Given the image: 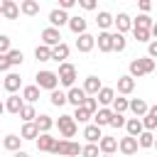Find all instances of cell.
Here are the masks:
<instances>
[{
    "mask_svg": "<svg viewBox=\"0 0 157 157\" xmlns=\"http://www.w3.org/2000/svg\"><path fill=\"white\" fill-rule=\"evenodd\" d=\"M81 105H83L88 113H96V110H98V101H96V96H86V101H83Z\"/></svg>",
    "mask_w": 157,
    "mask_h": 157,
    "instance_id": "cell-45",
    "label": "cell"
},
{
    "mask_svg": "<svg viewBox=\"0 0 157 157\" xmlns=\"http://www.w3.org/2000/svg\"><path fill=\"white\" fill-rule=\"evenodd\" d=\"M125 130H128V135H130V137H140V135L145 132V128H142V120H140V118H128V120H125Z\"/></svg>",
    "mask_w": 157,
    "mask_h": 157,
    "instance_id": "cell-24",
    "label": "cell"
},
{
    "mask_svg": "<svg viewBox=\"0 0 157 157\" xmlns=\"http://www.w3.org/2000/svg\"><path fill=\"white\" fill-rule=\"evenodd\" d=\"M137 5H140V10H142V15H147V12L152 10V2H150V0H140Z\"/></svg>",
    "mask_w": 157,
    "mask_h": 157,
    "instance_id": "cell-51",
    "label": "cell"
},
{
    "mask_svg": "<svg viewBox=\"0 0 157 157\" xmlns=\"http://www.w3.org/2000/svg\"><path fill=\"white\" fill-rule=\"evenodd\" d=\"M98 150H101V155H115L118 152V140L110 137V135H103L101 142H98Z\"/></svg>",
    "mask_w": 157,
    "mask_h": 157,
    "instance_id": "cell-17",
    "label": "cell"
},
{
    "mask_svg": "<svg viewBox=\"0 0 157 157\" xmlns=\"http://www.w3.org/2000/svg\"><path fill=\"white\" fill-rule=\"evenodd\" d=\"M34 59H37V61H52V49L44 47V44H39V47L34 49Z\"/></svg>",
    "mask_w": 157,
    "mask_h": 157,
    "instance_id": "cell-38",
    "label": "cell"
},
{
    "mask_svg": "<svg viewBox=\"0 0 157 157\" xmlns=\"http://www.w3.org/2000/svg\"><path fill=\"white\" fill-rule=\"evenodd\" d=\"M20 145H22V137H20V135H5V137H2V147H5L7 152H17Z\"/></svg>",
    "mask_w": 157,
    "mask_h": 157,
    "instance_id": "cell-31",
    "label": "cell"
},
{
    "mask_svg": "<svg viewBox=\"0 0 157 157\" xmlns=\"http://www.w3.org/2000/svg\"><path fill=\"white\" fill-rule=\"evenodd\" d=\"M12 66H10V61H7V56L5 54H0V71H10Z\"/></svg>",
    "mask_w": 157,
    "mask_h": 157,
    "instance_id": "cell-52",
    "label": "cell"
},
{
    "mask_svg": "<svg viewBox=\"0 0 157 157\" xmlns=\"http://www.w3.org/2000/svg\"><path fill=\"white\" fill-rule=\"evenodd\" d=\"M0 88H2V83H0Z\"/></svg>",
    "mask_w": 157,
    "mask_h": 157,
    "instance_id": "cell-59",
    "label": "cell"
},
{
    "mask_svg": "<svg viewBox=\"0 0 157 157\" xmlns=\"http://www.w3.org/2000/svg\"><path fill=\"white\" fill-rule=\"evenodd\" d=\"M22 105H25V101H22L17 93H12V96H7V98H5V110H7V113H12V115H20Z\"/></svg>",
    "mask_w": 157,
    "mask_h": 157,
    "instance_id": "cell-19",
    "label": "cell"
},
{
    "mask_svg": "<svg viewBox=\"0 0 157 157\" xmlns=\"http://www.w3.org/2000/svg\"><path fill=\"white\" fill-rule=\"evenodd\" d=\"M71 118H74L76 123H88V120L93 118V113H88V110H86L83 105H78V108L74 110V115H71Z\"/></svg>",
    "mask_w": 157,
    "mask_h": 157,
    "instance_id": "cell-41",
    "label": "cell"
},
{
    "mask_svg": "<svg viewBox=\"0 0 157 157\" xmlns=\"http://www.w3.org/2000/svg\"><path fill=\"white\" fill-rule=\"evenodd\" d=\"M56 125H59V132H61L64 140H71V137L76 135V130H78V125H76V120H74L71 115H59Z\"/></svg>",
    "mask_w": 157,
    "mask_h": 157,
    "instance_id": "cell-5",
    "label": "cell"
},
{
    "mask_svg": "<svg viewBox=\"0 0 157 157\" xmlns=\"http://www.w3.org/2000/svg\"><path fill=\"white\" fill-rule=\"evenodd\" d=\"M152 71H155V59H150V56H135L128 66V76H132V78H142Z\"/></svg>",
    "mask_w": 157,
    "mask_h": 157,
    "instance_id": "cell-1",
    "label": "cell"
},
{
    "mask_svg": "<svg viewBox=\"0 0 157 157\" xmlns=\"http://www.w3.org/2000/svg\"><path fill=\"white\" fill-rule=\"evenodd\" d=\"M93 47H96V37H93V34H88V32L78 34V39H76V49H78L81 54H88Z\"/></svg>",
    "mask_w": 157,
    "mask_h": 157,
    "instance_id": "cell-10",
    "label": "cell"
},
{
    "mask_svg": "<svg viewBox=\"0 0 157 157\" xmlns=\"http://www.w3.org/2000/svg\"><path fill=\"white\" fill-rule=\"evenodd\" d=\"M20 137H22V140H37V137H39L37 125H34V123H25L22 130H20Z\"/></svg>",
    "mask_w": 157,
    "mask_h": 157,
    "instance_id": "cell-33",
    "label": "cell"
},
{
    "mask_svg": "<svg viewBox=\"0 0 157 157\" xmlns=\"http://www.w3.org/2000/svg\"><path fill=\"white\" fill-rule=\"evenodd\" d=\"M152 145H155V135L145 130V132H142V135L137 137V147H142V150H147V147H152Z\"/></svg>",
    "mask_w": 157,
    "mask_h": 157,
    "instance_id": "cell-43",
    "label": "cell"
},
{
    "mask_svg": "<svg viewBox=\"0 0 157 157\" xmlns=\"http://www.w3.org/2000/svg\"><path fill=\"white\" fill-rule=\"evenodd\" d=\"M110 118H113V110L110 108H98L93 113V125L103 128V125H110Z\"/></svg>",
    "mask_w": 157,
    "mask_h": 157,
    "instance_id": "cell-23",
    "label": "cell"
},
{
    "mask_svg": "<svg viewBox=\"0 0 157 157\" xmlns=\"http://www.w3.org/2000/svg\"><path fill=\"white\" fill-rule=\"evenodd\" d=\"M64 25H69V12H64V10H59V7H54V10L49 12V27L59 29V27H64Z\"/></svg>",
    "mask_w": 157,
    "mask_h": 157,
    "instance_id": "cell-7",
    "label": "cell"
},
{
    "mask_svg": "<svg viewBox=\"0 0 157 157\" xmlns=\"http://www.w3.org/2000/svg\"><path fill=\"white\" fill-rule=\"evenodd\" d=\"M12 157H29L25 150H17V152H12Z\"/></svg>",
    "mask_w": 157,
    "mask_h": 157,
    "instance_id": "cell-54",
    "label": "cell"
},
{
    "mask_svg": "<svg viewBox=\"0 0 157 157\" xmlns=\"http://www.w3.org/2000/svg\"><path fill=\"white\" fill-rule=\"evenodd\" d=\"M110 128H125V115H120V113H113V118H110Z\"/></svg>",
    "mask_w": 157,
    "mask_h": 157,
    "instance_id": "cell-46",
    "label": "cell"
},
{
    "mask_svg": "<svg viewBox=\"0 0 157 157\" xmlns=\"http://www.w3.org/2000/svg\"><path fill=\"white\" fill-rule=\"evenodd\" d=\"M125 47H128V39H125V34H118V32H113V52H125Z\"/></svg>",
    "mask_w": 157,
    "mask_h": 157,
    "instance_id": "cell-37",
    "label": "cell"
},
{
    "mask_svg": "<svg viewBox=\"0 0 157 157\" xmlns=\"http://www.w3.org/2000/svg\"><path fill=\"white\" fill-rule=\"evenodd\" d=\"M135 91V78L132 76H118V96H130Z\"/></svg>",
    "mask_w": 157,
    "mask_h": 157,
    "instance_id": "cell-16",
    "label": "cell"
},
{
    "mask_svg": "<svg viewBox=\"0 0 157 157\" xmlns=\"http://www.w3.org/2000/svg\"><path fill=\"white\" fill-rule=\"evenodd\" d=\"M66 27L78 37V34H83V32H86L88 22H86V17H81V15H74V17H69V25H66Z\"/></svg>",
    "mask_w": 157,
    "mask_h": 157,
    "instance_id": "cell-18",
    "label": "cell"
},
{
    "mask_svg": "<svg viewBox=\"0 0 157 157\" xmlns=\"http://www.w3.org/2000/svg\"><path fill=\"white\" fill-rule=\"evenodd\" d=\"M155 25V20L150 17V15H137L135 20H132V27H137V29H150Z\"/></svg>",
    "mask_w": 157,
    "mask_h": 157,
    "instance_id": "cell-35",
    "label": "cell"
},
{
    "mask_svg": "<svg viewBox=\"0 0 157 157\" xmlns=\"http://www.w3.org/2000/svg\"><path fill=\"white\" fill-rule=\"evenodd\" d=\"M34 125H37V130H39V135H42V132H49V130L54 128V120H52V115L42 113V115L34 118Z\"/></svg>",
    "mask_w": 157,
    "mask_h": 157,
    "instance_id": "cell-28",
    "label": "cell"
},
{
    "mask_svg": "<svg viewBox=\"0 0 157 157\" xmlns=\"http://www.w3.org/2000/svg\"><path fill=\"white\" fill-rule=\"evenodd\" d=\"M78 7H83V10H96V0H78Z\"/></svg>",
    "mask_w": 157,
    "mask_h": 157,
    "instance_id": "cell-50",
    "label": "cell"
},
{
    "mask_svg": "<svg viewBox=\"0 0 157 157\" xmlns=\"http://www.w3.org/2000/svg\"><path fill=\"white\" fill-rule=\"evenodd\" d=\"M140 120H142V128H145L147 132H152V130L157 128V105H150V110H147Z\"/></svg>",
    "mask_w": 157,
    "mask_h": 157,
    "instance_id": "cell-20",
    "label": "cell"
},
{
    "mask_svg": "<svg viewBox=\"0 0 157 157\" xmlns=\"http://www.w3.org/2000/svg\"><path fill=\"white\" fill-rule=\"evenodd\" d=\"M96 25L101 27V32H108V27L113 25V15H110L108 10H101L98 17H96Z\"/></svg>",
    "mask_w": 157,
    "mask_h": 157,
    "instance_id": "cell-32",
    "label": "cell"
},
{
    "mask_svg": "<svg viewBox=\"0 0 157 157\" xmlns=\"http://www.w3.org/2000/svg\"><path fill=\"white\" fill-rule=\"evenodd\" d=\"M74 5H76V0H59V10H64V12L71 10Z\"/></svg>",
    "mask_w": 157,
    "mask_h": 157,
    "instance_id": "cell-49",
    "label": "cell"
},
{
    "mask_svg": "<svg viewBox=\"0 0 157 157\" xmlns=\"http://www.w3.org/2000/svg\"><path fill=\"white\" fill-rule=\"evenodd\" d=\"M5 20H17L20 17V5L15 2V0H5V5H2V12H0Z\"/></svg>",
    "mask_w": 157,
    "mask_h": 157,
    "instance_id": "cell-25",
    "label": "cell"
},
{
    "mask_svg": "<svg viewBox=\"0 0 157 157\" xmlns=\"http://www.w3.org/2000/svg\"><path fill=\"white\" fill-rule=\"evenodd\" d=\"M118 150L123 152V155H135L137 152V137H130V135H125V137H120L118 140Z\"/></svg>",
    "mask_w": 157,
    "mask_h": 157,
    "instance_id": "cell-15",
    "label": "cell"
},
{
    "mask_svg": "<svg viewBox=\"0 0 157 157\" xmlns=\"http://www.w3.org/2000/svg\"><path fill=\"white\" fill-rule=\"evenodd\" d=\"M83 91H86V96H96L101 88H103V83H101V78L98 76H86V81H83V86H81Z\"/></svg>",
    "mask_w": 157,
    "mask_h": 157,
    "instance_id": "cell-21",
    "label": "cell"
},
{
    "mask_svg": "<svg viewBox=\"0 0 157 157\" xmlns=\"http://www.w3.org/2000/svg\"><path fill=\"white\" fill-rule=\"evenodd\" d=\"M49 103H52V105H56V108H61V105L66 103V91H59V88H54V91L49 93Z\"/></svg>",
    "mask_w": 157,
    "mask_h": 157,
    "instance_id": "cell-36",
    "label": "cell"
},
{
    "mask_svg": "<svg viewBox=\"0 0 157 157\" xmlns=\"http://www.w3.org/2000/svg\"><path fill=\"white\" fill-rule=\"evenodd\" d=\"M5 56H7V61H10V66H20V64L25 61V54H22L20 49H10V52H7Z\"/></svg>",
    "mask_w": 157,
    "mask_h": 157,
    "instance_id": "cell-39",
    "label": "cell"
},
{
    "mask_svg": "<svg viewBox=\"0 0 157 157\" xmlns=\"http://www.w3.org/2000/svg\"><path fill=\"white\" fill-rule=\"evenodd\" d=\"M22 101H25L27 105H34V103L39 101V88H37V86H25V88H22Z\"/></svg>",
    "mask_w": 157,
    "mask_h": 157,
    "instance_id": "cell-30",
    "label": "cell"
},
{
    "mask_svg": "<svg viewBox=\"0 0 157 157\" xmlns=\"http://www.w3.org/2000/svg\"><path fill=\"white\" fill-rule=\"evenodd\" d=\"M113 98H115V88H110V86H103L98 93H96V101H98V108H108L110 103H113Z\"/></svg>",
    "mask_w": 157,
    "mask_h": 157,
    "instance_id": "cell-12",
    "label": "cell"
},
{
    "mask_svg": "<svg viewBox=\"0 0 157 157\" xmlns=\"http://www.w3.org/2000/svg\"><path fill=\"white\" fill-rule=\"evenodd\" d=\"M128 105H130V101H128L125 96H115V98H113V103H110V110H113V113H120V115H123V113L128 110Z\"/></svg>",
    "mask_w": 157,
    "mask_h": 157,
    "instance_id": "cell-34",
    "label": "cell"
},
{
    "mask_svg": "<svg viewBox=\"0 0 157 157\" xmlns=\"http://www.w3.org/2000/svg\"><path fill=\"white\" fill-rule=\"evenodd\" d=\"M20 118L25 120V123H34V118H37V110H34V105H22V110H20Z\"/></svg>",
    "mask_w": 157,
    "mask_h": 157,
    "instance_id": "cell-40",
    "label": "cell"
},
{
    "mask_svg": "<svg viewBox=\"0 0 157 157\" xmlns=\"http://www.w3.org/2000/svg\"><path fill=\"white\" fill-rule=\"evenodd\" d=\"M101 157H113V155H101Z\"/></svg>",
    "mask_w": 157,
    "mask_h": 157,
    "instance_id": "cell-58",
    "label": "cell"
},
{
    "mask_svg": "<svg viewBox=\"0 0 157 157\" xmlns=\"http://www.w3.org/2000/svg\"><path fill=\"white\" fill-rule=\"evenodd\" d=\"M2 5H5V0H0V12H2Z\"/></svg>",
    "mask_w": 157,
    "mask_h": 157,
    "instance_id": "cell-56",
    "label": "cell"
},
{
    "mask_svg": "<svg viewBox=\"0 0 157 157\" xmlns=\"http://www.w3.org/2000/svg\"><path fill=\"white\" fill-rule=\"evenodd\" d=\"M113 25H115L118 34H125L128 29H132V17H130L128 12H118V15L113 17Z\"/></svg>",
    "mask_w": 157,
    "mask_h": 157,
    "instance_id": "cell-8",
    "label": "cell"
},
{
    "mask_svg": "<svg viewBox=\"0 0 157 157\" xmlns=\"http://www.w3.org/2000/svg\"><path fill=\"white\" fill-rule=\"evenodd\" d=\"M5 113V101H0V115Z\"/></svg>",
    "mask_w": 157,
    "mask_h": 157,
    "instance_id": "cell-55",
    "label": "cell"
},
{
    "mask_svg": "<svg viewBox=\"0 0 157 157\" xmlns=\"http://www.w3.org/2000/svg\"><path fill=\"white\" fill-rule=\"evenodd\" d=\"M83 137H86V142L98 145V142H101V137H103V132H101V128H98V125H86V128H83Z\"/></svg>",
    "mask_w": 157,
    "mask_h": 157,
    "instance_id": "cell-26",
    "label": "cell"
},
{
    "mask_svg": "<svg viewBox=\"0 0 157 157\" xmlns=\"http://www.w3.org/2000/svg\"><path fill=\"white\" fill-rule=\"evenodd\" d=\"M20 12L27 15V17H34V15H39V2L37 0H22L20 2Z\"/></svg>",
    "mask_w": 157,
    "mask_h": 157,
    "instance_id": "cell-29",
    "label": "cell"
},
{
    "mask_svg": "<svg viewBox=\"0 0 157 157\" xmlns=\"http://www.w3.org/2000/svg\"><path fill=\"white\" fill-rule=\"evenodd\" d=\"M54 155H59V157H76V155H81V145L74 142V140H56Z\"/></svg>",
    "mask_w": 157,
    "mask_h": 157,
    "instance_id": "cell-4",
    "label": "cell"
},
{
    "mask_svg": "<svg viewBox=\"0 0 157 157\" xmlns=\"http://www.w3.org/2000/svg\"><path fill=\"white\" fill-rule=\"evenodd\" d=\"M42 44L49 47V49H54L56 44H61V32L54 29V27H44L42 29Z\"/></svg>",
    "mask_w": 157,
    "mask_h": 157,
    "instance_id": "cell-6",
    "label": "cell"
},
{
    "mask_svg": "<svg viewBox=\"0 0 157 157\" xmlns=\"http://www.w3.org/2000/svg\"><path fill=\"white\" fill-rule=\"evenodd\" d=\"M132 37H135V42H142V44H150V42H152L150 29H137V27H132Z\"/></svg>",
    "mask_w": 157,
    "mask_h": 157,
    "instance_id": "cell-42",
    "label": "cell"
},
{
    "mask_svg": "<svg viewBox=\"0 0 157 157\" xmlns=\"http://www.w3.org/2000/svg\"><path fill=\"white\" fill-rule=\"evenodd\" d=\"M83 101H86V91H83V88H78V86H71V88L66 91V103H71L74 108H78Z\"/></svg>",
    "mask_w": 157,
    "mask_h": 157,
    "instance_id": "cell-13",
    "label": "cell"
},
{
    "mask_svg": "<svg viewBox=\"0 0 157 157\" xmlns=\"http://www.w3.org/2000/svg\"><path fill=\"white\" fill-rule=\"evenodd\" d=\"M34 142H37V150H39V152H52V155H54V145H56V137H52L49 132H42V135H39Z\"/></svg>",
    "mask_w": 157,
    "mask_h": 157,
    "instance_id": "cell-14",
    "label": "cell"
},
{
    "mask_svg": "<svg viewBox=\"0 0 157 157\" xmlns=\"http://www.w3.org/2000/svg\"><path fill=\"white\" fill-rule=\"evenodd\" d=\"M12 47H10V37L7 34H0V54H7Z\"/></svg>",
    "mask_w": 157,
    "mask_h": 157,
    "instance_id": "cell-47",
    "label": "cell"
},
{
    "mask_svg": "<svg viewBox=\"0 0 157 157\" xmlns=\"http://www.w3.org/2000/svg\"><path fill=\"white\" fill-rule=\"evenodd\" d=\"M56 78H59V83H61V86H66V88H71V86L76 83V66H74V64H69V61H64V64H59V71H56Z\"/></svg>",
    "mask_w": 157,
    "mask_h": 157,
    "instance_id": "cell-3",
    "label": "cell"
},
{
    "mask_svg": "<svg viewBox=\"0 0 157 157\" xmlns=\"http://www.w3.org/2000/svg\"><path fill=\"white\" fill-rule=\"evenodd\" d=\"M96 47H98V52H103V54L113 52V32H98Z\"/></svg>",
    "mask_w": 157,
    "mask_h": 157,
    "instance_id": "cell-11",
    "label": "cell"
},
{
    "mask_svg": "<svg viewBox=\"0 0 157 157\" xmlns=\"http://www.w3.org/2000/svg\"><path fill=\"white\" fill-rule=\"evenodd\" d=\"M152 147H157V137H155V145H152Z\"/></svg>",
    "mask_w": 157,
    "mask_h": 157,
    "instance_id": "cell-57",
    "label": "cell"
},
{
    "mask_svg": "<svg viewBox=\"0 0 157 157\" xmlns=\"http://www.w3.org/2000/svg\"><path fill=\"white\" fill-rule=\"evenodd\" d=\"M150 37H152V39H157V22L150 27Z\"/></svg>",
    "mask_w": 157,
    "mask_h": 157,
    "instance_id": "cell-53",
    "label": "cell"
},
{
    "mask_svg": "<svg viewBox=\"0 0 157 157\" xmlns=\"http://www.w3.org/2000/svg\"><path fill=\"white\" fill-rule=\"evenodd\" d=\"M81 157H101V150H98V145H91V142L81 145Z\"/></svg>",
    "mask_w": 157,
    "mask_h": 157,
    "instance_id": "cell-44",
    "label": "cell"
},
{
    "mask_svg": "<svg viewBox=\"0 0 157 157\" xmlns=\"http://www.w3.org/2000/svg\"><path fill=\"white\" fill-rule=\"evenodd\" d=\"M147 56H150V59H157V39H152V42L147 44Z\"/></svg>",
    "mask_w": 157,
    "mask_h": 157,
    "instance_id": "cell-48",
    "label": "cell"
},
{
    "mask_svg": "<svg viewBox=\"0 0 157 157\" xmlns=\"http://www.w3.org/2000/svg\"><path fill=\"white\" fill-rule=\"evenodd\" d=\"M128 110H132V115H135V118H142V115L150 110V105H147V101H145V98H132V101H130V105H128Z\"/></svg>",
    "mask_w": 157,
    "mask_h": 157,
    "instance_id": "cell-22",
    "label": "cell"
},
{
    "mask_svg": "<svg viewBox=\"0 0 157 157\" xmlns=\"http://www.w3.org/2000/svg\"><path fill=\"white\" fill-rule=\"evenodd\" d=\"M69 52H71V49H69V44H64V42H61V44H56V47L52 49V61L64 64V61L69 59Z\"/></svg>",
    "mask_w": 157,
    "mask_h": 157,
    "instance_id": "cell-27",
    "label": "cell"
},
{
    "mask_svg": "<svg viewBox=\"0 0 157 157\" xmlns=\"http://www.w3.org/2000/svg\"><path fill=\"white\" fill-rule=\"evenodd\" d=\"M34 86L42 91V88H47L49 93L54 91V88H59V78H56V71H49V69H42V71H37V76H34Z\"/></svg>",
    "mask_w": 157,
    "mask_h": 157,
    "instance_id": "cell-2",
    "label": "cell"
},
{
    "mask_svg": "<svg viewBox=\"0 0 157 157\" xmlns=\"http://www.w3.org/2000/svg\"><path fill=\"white\" fill-rule=\"evenodd\" d=\"M20 86H22V78H20V74H15V71H7V76H5V81H2V88L12 96V93H17L20 91Z\"/></svg>",
    "mask_w": 157,
    "mask_h": 157,
    "instance_id": "cell-9",
    "label": "cell"
}]
</instances>
